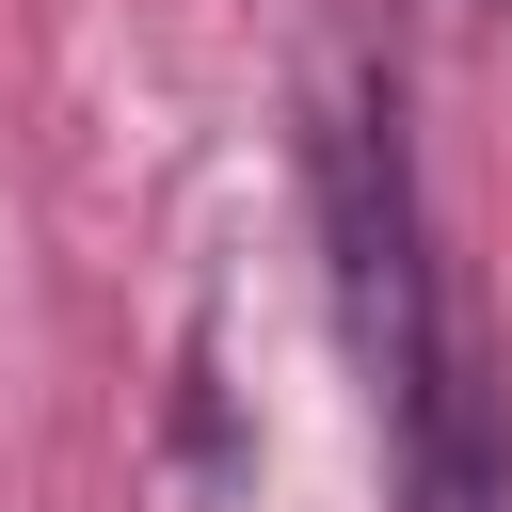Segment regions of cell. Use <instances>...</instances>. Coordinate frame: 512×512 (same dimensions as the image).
Returning <instances> with one entry per match:
<instances>
[{
  "mask_svg": "<svg viewBox=\"0 0 512 512\" xmlns=\"http://www.w3.org/2000/svg\"><path fill=\"white\" fill-rule=\"evenodd\" d=\"M368 416H384V512H512V384H496L464 272L416 320V352L368 368Z\"/></svg>",
  "mask_w": 512,
  "mask_h": 512,
  "instance_id": "cell-1",
  "label": "cell"
},
{
  "mask_svg": "<svg viewBox=\"0 0 512 512\" xmlns=\"http://www.w3.org/2000/svg\"><path fill=\"white\" fill-rule=\"evenodd\" d=\"M416 16H432V32H496L512 0H416Z\"/></svg>",
  "mask_w": 512,
  "mask_h": 512,
  "instance_id": "cell-2",
  "label": "cell"
}]
</instances>
